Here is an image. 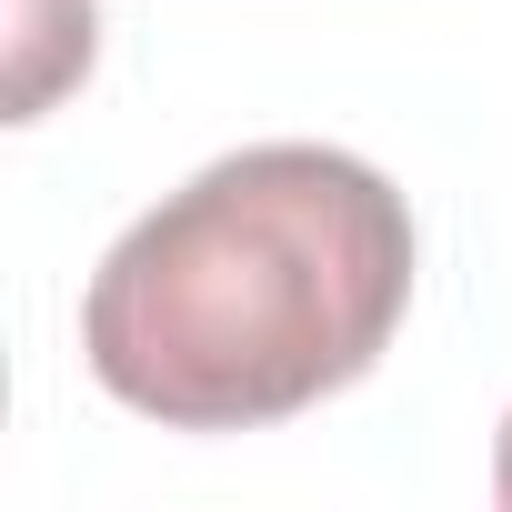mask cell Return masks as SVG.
I'll return each instance as SVG.
<instances>
[{
  "mask_svg": "<svg viewBox=\"0 0 512 512\" xmlns=\"http://www.w3.org/2000/svg\"><path fill=\"white\" fill-rule=\"evenodd\" d=\"M41 41H51V61H61V81L71 71H91V0H21V81H11V121L31 111V91H41Z\"/></svg>",
  "mask_w": 512,
  "mask_h": 512,
  "instance_id": "obj_2",
  "label": "cell"
},
{
  "mask_svg": "<svg viewBox=\"0 0 512 512\" xmlns=\"http://www.w3.org/2000/svg\"><path fill=\"white\" fill-rule=\"evenodd\" d=\"M492 492L512 502V422H502V462H492Z\"/></svg>",
  "mask_w": 512,
  "mask_h": 512,
  "instance_id": "obj_3",
  "label": "cell"
},
{
  "mask_svg": "<svg viewBox=\"0 0 512 512\" xmlns=\"http://www.w3.org/2000/svg\"><path fill=\"white\" fill-rule=\"evenodd\" d=\"M412 302L402 191L322 141L231 151L141 211L81 302L91 382L171 432H262L362 382Z\"/></svg>",
  "mask_w": 512,
  "mask_h": 512,
  "instance_id": "obj_1",
  "label": "cell"
}]
</instances>
